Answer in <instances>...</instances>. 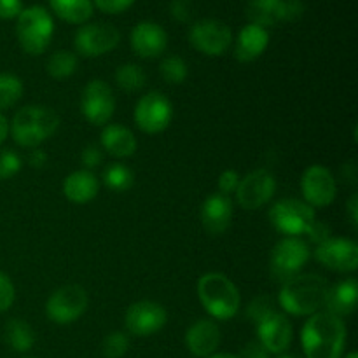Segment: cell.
I'll return each mask as SVG.
<instances>
[{"mask_svg": "<svg viewBox=\"0 0 358 358\" xmlns=\"http://www.w3.org/2000/svg\"><path fill=\"white\" fill-rule=\"evenodd\" d=\"M306 358H343L346 346V325L343 318L322 310L311 315L301 331Z\"/></svg>", "mask_w": 358, "mask_h": 358, "instance_id": "1", "label": "cell"}, {"mask_svg": "<svg viewBox=\"0 0 358 358\" xmlns=\"http://www.w3.org/2000/svg\"><path fill=\"white\" fill-rule=\"evenodd\" d=\"M329 282L322 275L299 273L282 283L278 304L285 313L294 317H311L325 308Z\"/></svg>", "mask_w": 358, "mask_h": 358, "instance_id": "2", "label": "cell"}, {"mask_svg": "<svg viewBox=\"0 0 358 358\" xmlns=\"http://www.w3.org/2000/svg\"><path fill=\"white\" fill-rule=\"evenodd\" d=\"M59 128V115L44 105H27L14 114L9 133L24 149H37Z\"/></svg>", "mask_w": 358, "mask_h": 358, "instance_id": "3", "label": "cell"}, {"mask_svg": "<svg viewBox=\"0 0 358 358\" xmlns=\"http://www.w3.org/2000/svg\"><path fill=\"white\" fill-rule=\"evenodd\" d=\"M198 297L206 313L220 322L236 317L241 306L240 290L222 273L203 275L198 282Z\"/></svg>", "mask_w": 358, "mask_h": 358, "instance_id": "4", "label": "cell"}, {"mask_svg": "<svg viewBox=\"0 0 358 358\" xmlns=\"http://www.w3.org/2000/svg\"><path fill=\"white\" fill-rule=\"evenodd\" d=\"M52 35H55V21L45 7H23L20 16L16 17V37L20 48L27 55H44L51 44Z\"/></svg>", "mask_w": 358, "mask_h": 358, "instance_id": "5", "label": "cell"}, {"mask_svg": "<svg viewBox=\"0 0 358 358\" xmlns=\"http://www.w3.org/2000/svg\"><path fill=\"white\" fill-rule=\"evenodd\" d=\"M311 257L308 241L297 236H285L275 245L269 259V273L275 282H287L303 271Z\"/></svg>", "mask_w": 358, "mask_h": 358, "instance_id": "6", "label": "cell"}, {"mask_svg": "<svg viewBox=\"0 0 358 358\" xmlns=\"http://www.w3.org/2000/svg\"><path fill=\"white\" fill-rule=\"evenodd\" d=\"M315 220H317L315 208H311L303 199H280L269 210L271 226L285 236L301 238L306 234Z\"/></svg>", "mask_w": 358, "mask_h": 358, "instance_id": "7", "label": "cell"}, {"mask_svg": "<svg viewBox=\"0 0 358 358\" xmlns=\"http://www.w3.org/2000/svg\"><path fill=\"white\" fill-rule=\"evenodd\" d=\"M87 292L80 285H63L49 296L45 317L58 325H70L79 320L87 310Z\"/></svg>", "mask_w": 358, "mask_h": 358, "instance_id": "8", "label": "cell"}, {"mask_svg": "<svg viewBox=\"0 0 358 358\" xmlns=\"http://www.w3.org/2000/svg\"><path fill=\"white\" fill-rule=\"evenodd\" d=\"M189 44L205 56H222L233 45V31L215 17L196 21L189 30Z\"/></svg>", "mask_w": 358, "mask_h": 358, "instance_id": "9", "label": "cell"}, {"mask_svg": "<svg viewBox=\"0 0 358 358\" xmlns=\"http://www.w3.org/2000/svg\"><path fill=\"white\" fill-rule=\"evenodd\" d=\"M121 42V34L110 23H84L73 35L76 55L98 58L114 51Z\"/></svg>", "mask_w": 358, "mask_h": 358, "instance_id": "10", "label": "cell"}, {"mask_svg": "<svg viewBox=\"0 0 358 358\" xmlns=\"http://www.w3.org/2000/svg\"><path fill=\"white\" fill-rule=\"evenodd\" d=\"M133 119L140 131L147 133V135H157L171 124L173 105L163 93L150 91L138 100L135 112H133Z\"/></svg>", "mask_w": 358, "mask_h": 358, "instance_id": "11", "label": "cell"}, {"mask_svg": "<svg viewBox=\"0 0 358 358\" xmlns=\"http://www.w3.org/2000/svg\"><path fill=\"white\" fill-rule=\"evenodd\" d=\"M115 110V96L105 80L93 79L86 84L80 96V112L93 126H105Z\"/></svg>", "mask_w": 358, "mask_h": 358, "instance_id": "12", "label": "cell"}, {"mask_svg": "<svg viewBox=\"0 0 358 358\" xmlns=\"http://www.w3.org/2000/svg\"><path fill=\"white\" fill-rule=\"evenodd\" d=\"M301 191L304 203L311 208H325L332 205L338 196V184L329 168L324 164H311L301 177Z\"/></svg>", "mask_w": 358, "mask_h": 358, "instance_id": "13", "label": "cell"}, {"mask_svg": "<svg viewBox=\"0 0 358 358\" xmlns=\"http://www.w3.org/2000/svg\"><path fill=\"white\" fill-rule=\"evenodd\" d=\"M276 178L266 168L250 171L248 175L240 178V185L236 189V199L241 208L257 210L269 203L275 196Z\"/></svg>", "mask_w": 358, "mask_h": 358, "instance_id": "14", "label": "cell"}, {"mask_svg": "<svg viewBox=\"0 0 358 358\" xmlns=\"http://www.w3.org/2000/svg\"><path fill=\"white\" fill-rule=\"evenodd\" d=\"M168 313L156 301H138L128 308L124 325L129 334L136 338H149L157 334L166 325Z\"/></svg>", "mask_w": 358, "mask_h": 358, "instance_id": "15", "label": "cell"}, {"mask_svg": "<svg viewBox=\"0 0 358 358\" xmlns=\"http://www.w3.org/2000/svg\"><path fill=\"white\" fill-rule=\"evenodd\" d=\"M315 259L336 273H353L358 269V245L346 238H329L315 248Z\"/></svg>", "mask_w": 358, "mask_h": 358, "instance_id": "16", "label": "cell"}, {"mask_svg": "<svg viewBox=\"0 0 358 358\" xmlns=\"http://www.w3.org/2000/svg\"><path fill=\"white\" fill-rule=\"evenodd\" d=\"M129 45L140 58H159L168 48V34L154 21H140L129 34Z\"/></svg>", "mask_w": 358, "mask_h": 358, "instance_id": "17", "label": "cell"}, {"mask_svg": "<svg viewBox=\"0 0 358 358\" xmlns=\"http://www.w3.org/2000/svg\"><path fill=\"white\" fill-rule=\"evenodd\" d=\"M199 219H201L203 229L212 236H220L226 233L233 220V203L229 196H224L220 192L208 196L199 210Z\"/></svg>", "mask_w": 358, "mask_h": 358, "instance_id": "18", "label": "cell"}, {"mask_svg": "<svg viewBox=\"0 0 358 358\" xmlns=\"http://www.w3.org/2000/svg\"><path fill=\"white\" fill-rule=\"evenodd\" d=\"M257 341L271 355H282L292 343V324L285 315L276 311L257 325Z\"/></svg>", "mask_w": 358, "mask_h": 358, "instance_id": "19", "label": "cell"}, {"mask_svg": "<svg viewBox=\"0 0 358 358\" xmlns=\"http://www.w3.org/2000/svg\"><path fill=\"white\" fill-rule=\"evenodd\" d=\"M220 339H222V334H220L219 325L208 318L194 322L185 332V346L192 355L199 358L213 355L219 348Z\"/></svg>", "mask_w": 358, "mask_h": 358, "instance_id": "20", "label": "cell"}, {"mask_svg": "<svg viewBox=\"0 0 358 358\" xmlns=\"http://www.w3.org/2000/svg\"><path fill=\"white\" fill-rule=\"evenodd\" d=\"M269 45V31L257 24H245L234 42V58L240 63H252L264 55Z\"/></svg>", "mask_w": 358, "mask_h": 358, "instance_id": "21", "label": "cell"}, {"mask_svg": "<svg viewBox=\"0 0 358 358\" xmlns=\"http://www.w3.org/2000/svg\"><path fill=\"white\" fill-rule=\"evenodd\" d=\"M100 147L108 156L124 159V157H131L136 152L138 142H136L131 129L126 128V126L105 124L100 133Z\"/></svg>", "mask_w": 358, "mask_h": 358, "instance_id": "22", "label": "cell"}, {"mask_svg": "<svg viewBox=\"0 0 358 358\" xmlns=\"http://www.w3.org/2000/svg\"><path fill=\"white\" fill-rule=\"evenodd\" d=\"M358 303V283L355 278H346L329 287L327 299H325V311L343 318L352 315L357 310Z\"/></svg>", "mask_w": 358, "mask_h": 358, "instance_id": "23", "label": "cell"}, {"mask_svg": "<svg viewBox=\"0 0 358 358\" xmlns=\"http://www.w3.org/2000/svg\"><path fill=\"white\" fill-rule=\"evenodd\" d=\"M100 191V180L90 170H77L63 182V194L76 205H86L93 201Z\"/></svg>", "mask_w": 358, "mask_h": 358, "instance_id": "24", "label": "cell"}, {"mask_svg": "<svg viewBox=\"0 0 358 358\" xmlns=\"http://www.w3.org/2000/svg\"><path fill=\"white\" fill-rule=\"evenodd\" d=\"M248 21L268 30L285 23V0H250L245 7Z\"/></svg>", "mask_w": 358, "mask_h": 358, "instance_id": "25", "label": "cell"}, {"mask_svg": "<svg viewBox=\"0 0 358 358\" xmlns=\"http://www.w3.org/2000/svg\"><path fill=\"white\" fill-rule=\"evenodd\" d=\"M51 10L70 24H84L93 16V0H49Z\"/></svg>", "mask_w": 358, "mask_h": 358, "instance_id": "26", "label": "cell"}, {"mask_svg": "<svg viewBox=\"0 0 358 358\" xmlns=\"http://www.w3.org/2000/svg\"><path fill=\"white\" fill-rule=\"evenodd\" d=\"M3 338L6 343L17 353H27L34 348L35 345V332L21 318H10L3 329Z\"/></svg>", "mask_w": 358, "mask_h": 358, "instance_id": "27", "label": "cell"}, {"mask_svg": "<svg viewBox=\"0 0 358 358\" xmlns=\"http://www.w3.org/2000/svg\"><path fill=\"white\" fill-rule=\"evenodd\" d=\"M77 63H79V59H77L76 52L59 49V51H55L49 56L48 63H45V70H48L52 79L63 80L76 73Z\"/></svg>", "mask_w": 358, "mask_h": 358, "instance_id": "28", "label": "cell"}, {"mask_svg": "<svg viewBox=\"0 0 358 358\" xmlns=\"http://www.w3.org/2000/svg\"><path fill=\"white\" fill-rule=\"evenodd\" d=\"M101 178H103V184L114 192L129 191L133 187V184H135V175L122 163L108 164L103 170Z\"/></svg>", "mask_w": 358, "mask_h": 358, "instance_id": "29", "label": "cell"}, {"mask_svg": "<svg viewBox=\"0 0 358 358\" xmlns=\"http://www.w3.org/2000/svg\"><path fill=\"white\" fill-rule=\"evenodd\" d=\"M115 83L126 93H135L145 86V70L136 63H124L115 70Z\"/></svg>", "mask_w": 358, "mask_h": 358, "instance_id": "30", "label": "cell"}, {"mask_svg": "<svg viewBox=\"0 0 358 358\" xmlns=\"http://www.w3.org/2000/svg\"><path fill=\"white\" fill-rule=\"evenodd\" d=\"M23 83L14 73H0V112L14 107L23 96Z\"/></svg>", "mask_w": 358, "mask_h": 358, "instance_id": "31", "label": "cell"}, {"mask_svg": "<svg viewBox=\"0 0 358 358\" xmlns=\"http://www.w3.org/2000/svg\"><path fill=\"white\" fill-rule=\"evenodd\" d=\"M159 73L168 84H182L189 76L187 63L180 56H166L159 65Z\"/></svg>", "mask_w": 358, "mask_h": 358, "instance_id": "32", "label": "cell"}, {"mask_svg": "<svg viewBox=\"0 0 358 358\" xmlns=\"http://www.w3.org/2000/svg\"><path fill=\"white\" fill-rule=\"evenodd\" d=\"M276 301L275 297L271 296H257L255 299H252V303L248 304L247 308V318L252 322V324H255V327H257L261 322H264L266 318H269L271 315L276 313Z\"/></svg>", "mask_w": 358, "mask_h": 358, "instance_id": "33", "label": "cell"}, {"mask_svg": "<svg viewBox=\"0 0 358 358\" xmlns=\"http://www.w3.org/2000/svg\"><path fill=\"white\" fill-rule=\"evenodd\" d=\"M129 350V338L128 334L121 331H114L108 336H105L101 343V355L105 358H122Z\"/></svg>", "mask_w": 358, "mask_h": 358, "instance_id": "34", "label": "cell"}, {"mask_svg": "<svg viewBox=\"0 0 358 358\" xmlns=\"http://www.w3.org/2000/svg\"><path fill=\"white\" fill-rule=\"evenodd\" d=\"M21 157L20 154L10 149L0 150V180H9L14 175L20 173Z\"/></svg>", "mask_w": 358, "mask_h": 358, "instance_id": "35", "label": "cell"}, {"mask_svg": "<svg viewBox=\"0 0 358 358\" xmlns=\"http://www.w3.org/2000/svg\"><path fill=\"white\" fill-rule=\"evenodd\" d=\"M14 299H16V289H14L13 280L6 273L0 271V313H6L7 310H10Z\"/></svg>", "mask_w": 358, "mask_h": 358, "instance_id": "36", "label": "cell"}, {"mask_svg": "<svg viewBox=\"0 0 358 358\" xmlns=\"http://www.w3.org/2000/svg\"><path fill=\"white\" fill-rule=\"evenodd\" d=\"M80 161L84 164V170L93 171L94 168H98L103 163V150H101L100 145L90 143V145L84 147L83 154H80Z\"/></svg>", "mask_w": 358, "mask_h": 358, "instance_id": "37", "label": "cell"}, {"mask_svg": "<svg viewBox=\"0 0 358 358\" xmlns=\"http://www.w3.org/2000/svg\"><path fill=\"white\" fill-rule=\"evenodd\" d=\"M240 175L236 170H226L220 173L219 177V192L224 196H231L236 192L238 185H240Z\"/></svg>", "mask_w": 358, "mask_h": 358, "instance_id": "38", "label": "cell"}, {"mask_svg": "<svg viewBox=\"0 0 358 358\" xmlns=\"http://www.w3.org/2000/svg\"><path fill=\"white\" fill-rule=\"evenodd\" d=\"M304 236H308V241L310 243H315L318 247V245H322L324 241H327L331 236V227L327 226V224H324L322 220H315L313 224L310 226V229L306 231V234Z\"/></svg>", "mask_w": 358, "mask_h": 358, "instance_id": "39", "label": "cell"}, {"mask_svg": "<svg viewBox=\"0 0 358 358\" xmlns=\"http://www.w3.org/2000/svg\"><path fill=\"white\" fill-rule=\"evenodd\" d=\"M170 16L178 23H187L192 16V3L189 0H171Z\"/></svg>", "mask_w": 358, "mask_h": 358, "instance_id": "40", "label": "cell"}, {"mask_svg": "<svg viewBox=\"0 0 358 358\" xmlns=\"http://www.w3.org/2000/svg\"><path fill=\"white\" fill-rule=\"evenodd\" d=\"M135 0H93L94 6L105 14H121L133 6Z\"/></svg>", "mask_w": 358, "mask_h": 358, "instance_id": "41", "label": "cell"}, {"mask_svg": "<svg viewBox=\"0 0 358 358\" xmlns=\"http://www.w3.org/2000/svg\"><path fill=\"white\" fill-rule=\"evenodd\" d=\"M23 10L21 0H0V20H16Z\"/></svg>", "mask_w": 358, "mask_h": 358, "instance_id": "42", "label": "cell"}, {"mask_svg": "<svg viewBox=\"0 0 358 358\" xmlns=\"http://www.w3.org/2000/svg\"><path fill=\"white\" fill-rule=\"evenodd\" d=\"M241 358H271V353L261 345V343L255 339V341H250L241 352Z\"/></svg>", "mask_w": 358, "mask_h": 358, "instance_id": "43", "label": "cell"}, {"mask_svg": "<svg viewBox=\"0 0 358 358\" xmlns=\"http://www.w3.org/2000/svg\"><path fill=\"white\" fill-rule=\"evenodd\" d=\"M28 164H30L31 168H37V170L44 168L45 164H48V154H45V150H42L41 147L31 149V152L28 154Z\"/></svg>", "mask_w": 358, "mask_h": 358, "instance_id": "44", "label": "cell"}, {"mask_svg": "<svg viewBox=\"0 0 358 358\" xmlns=\"http://www.w3.org/2000/svg\"><path fill=\"white\" fill-rule=\"evenodd\" d=\"M346 212H348L350 222H352L353 227L358 226V194L353 192L348 199V205H346Z\"/></svg>", "mask_w": 358, "mask_h": 358, "instance_id": "45", "label": "cell"}, {"mask_svg": "<svg viewBox=\"0 0 358 358\" xmlns=\"http://www.w3.org/2000/svg\"><path fill=\"white\" fill-rule=\"evenodd\" d=\"M7 136H9V121H7L6 115L0 112V145L6 142Z\"/></svg>", "mask_w": 358, "mask_h": 358, "instance_id": "46", "label": "cell"}, {"mask_svg": "<svg viewBox=\"0 0 358 358\" xmlns=\"http://www.w3.org/2000/svg\"><path fill=\"white\" fill-rule=\"evenodd\" d=\"M208 358H241L240 355H233V353H213Z\"/></svg>", "mask_w": 358, "mask_h": 358, "instance_id": "47", "label": "cell"}, {"mask_svg": "<svg viewBox=\"0 0 358 358\" xmlns=\"http://www.w3.org/2000/svg\"><path fill=\"white\" fill-rule=\"evenodd\" d=\"M276 358H299V357H294V355H285V353H282V355H278Z\"/></svg>", "mask_w": 358, "mask_h": 358, "instance_id": "48", "label": "cell"}, {"mask_svg": "<svg viewBox=\"0 0 358 358\" xmlns=\"http://www.w3.org/2000/svg\"><path fill=\"white\" fill-rule=\"evenodd\" d=\"M345 358H358V355L355 352H352V353H348V355H346Z\"/></svg>", "mask_w": 358, "mask_h": 358, "instance_id": "49", "label": "cell"}, {"mask_svg": "<svg viewBox=\"0 0 358 358\" xmlns=\"http://www.w3.org/2000/svg\"><path fill=\"white\" fill-rule=\"evenodd\" d=\"M23 358H37V357H23Z\"/></svg>", "mask_w": 358, "mask_h": 358, "instance_id": "50", "label": "cell"}]
</instances>
